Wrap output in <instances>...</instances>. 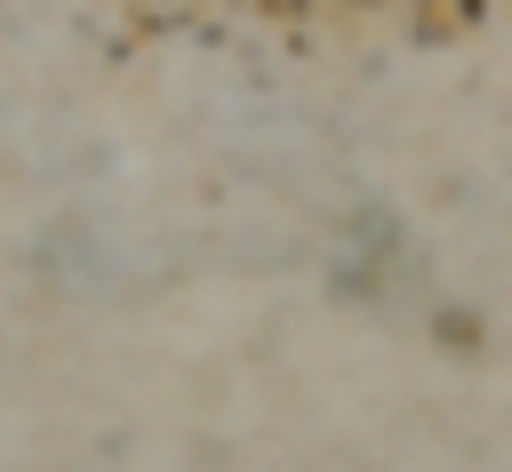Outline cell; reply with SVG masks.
Listing matches in <instances>:
<instances>
[{
	"instance_id": "1",
	"label": "cell",
	"mask_w": 512,
	"mask_h": 472,
	"mask_svg": "<svg viewBox=\"0 0 512 472\" xmlns=\"http://www.w3.org/2000/svg\"><path fill=\"white\" fill-rule=\"evenodd\" d=\"M0 456H512V0H0Z\"/></svg>"
}]
</instances>
